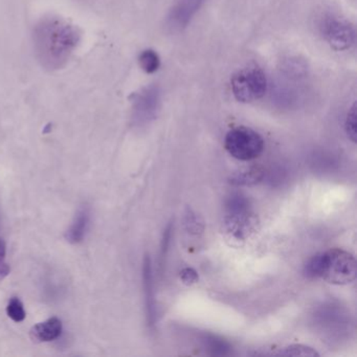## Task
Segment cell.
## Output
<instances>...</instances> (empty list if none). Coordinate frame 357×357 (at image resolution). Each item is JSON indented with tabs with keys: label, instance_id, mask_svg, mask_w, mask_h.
Returning <instances> with one entry per match:
<instances>
[{
	"label": "cell",
	"instance_id": "22",
	"mask_svg": "<svg viewBox=\"0 0 357 357\" xmlns=\"http://www.w3.org/2000/svg\"><path fill=\"white\" fill-rule=\"evenodd\" d=\"M181 279L187 285H192V284L196 283L198 281L199 277H198L197 271L195 269L187 267V268H183L181 271Z\"/></svg>",
	"mask_w": 357,
	"mask_h": 357
},
{
	"label": "cell",
	"instance_id": "5",
	"mask_svg": "<svg viewBox=\"0 0 357 357\" xmlns=\"http://www.w3.org/2000/svg\"><path fill=\"white\" fill-rule=\"evenodd\" d=\"M319 31L330 47L335 51H348L356 43L355 28L344 18L326 14L319 22Z\"/></svg>",
	"mask_w": 357,
	"mask_h": 357
},
{
	"label": "cell",
	"instance_id": "7",
	"mask_svg": "<svg viewBox=\"0 0 357 357\" xmlns=\"http://www.w3.org/2000/svg\"><path fill=\"white\" fill-rule=\"evenodd\" d=\"M204 3V0H176L167 16V29L171 33L185 30Z\"/></svg>",
	"mask_w": 357,
	"mask_h": 357
},
{
	"label": "cell",
	"instance_id": "3",
	"mask_svg": "<svg viewBox=\"0 0 357 357\" xmlns=\"http://www.w3.org/2000/svg\"><path fill=\"white\" fill-rule=\"evenodd\" d=\"M225 147L236 160L248 162L262 154L264 141L254 129L240 126L231 129L225 135Z\"/></svg>",
	"mask_w": 357,
	"mask_h": 357
},
{
	"label": "cell",
	"instance_id": "21",
	"mask_svg": "<svg viewBox=\"0 0 357 357\" xmlns=\"http://www.w3.org/2000/svg\"><path fill=\"white\" fill-rule=\"evenodd\" d=\"M6 256H7V246L3 239L0 238V282L3 281L10 273V266L6 261Z\"/></svg>",
	"mask_w": 357,
	"mask_h": 357
},
{
	"label": "cell",
	"instance_id": "17",
	"mask_svg": "<svg viewBox=\"0 0 357 357\" xmlns=\"http://www.w3.org/2000/svg\"><path fill=\"white\" fill-rule=\"evenodd\" d=\"M204 344L206 349L213 355H227L231 351V347L225 340L217 337V336L208 335L204 337Z\"/></svg>",
	"mask_w": 357,
	"mask_h": 357
},
{
	"label": "cell",
	"instance_id": "12",
	"mask_svg": "<svg viewBox=\"0 0 357 357\" xmlns=\"http://www.w3.org/2000/svg\"><path fill=\"white\" fill-rule=\"evenodd\" d=\"M89 221H91V215H89V210L82 208L79 211L78 214L75 217L74 222L66 231V240L74 244L82 241L86 235L87 229H89Z\"/></svg>",
	"mask_w": 357,
	"mask_h": 357
},
{
	"label": "cell",
	"instance_id": "6",
	"mask_svg": "<svg viewBox=\"0 0 357 357\" xmlns=\"http://www.w3.org/2000/svg\"><path fill=\"white\" fill-rule=\"evenodd\" d=\"M131 121L137 127H143L155 120L162 103V91L158 85L143 87L131 96Z\"/></svg>",
	"mask_w": 357,
	"mask_h": 357
},
{
	"label": "cell",
	"instance_id": "9",
	"mask_svg": "<svg viewBox=\"0 0 357 357\" xmlns=\"http://www.w3.org/2000/svg\"><path fill=\"white\" fill-rule=\"evenodd\" d=\"M143 285L148 325L152 328L155 325L156 309L155 300H154L153 280H152L151 260H150L149 256H146L144 259Z\"/></svg>",
	"mask_w": 357,
	"mask_h": 357
},
{
	"label": "cell",
	"instance_id": "20",
	"mask_svg": "<svg viewBox=\"0 0 357 357\" xmlns=\"http://www.w3.org/2000/svg\"><path fill=\"white\" fill-rule=\"evenodd\" d=\"M185 225L189 233L198 234L204 231L202 222H200L198 217L191 210L188 211L187 214H185Z\"/></svg>",
	"mask_w": 357,
	"mask_h": 357
},
{
	"label": "cell",
	"instance_id": "15",
	"mask_svg": "<svg viewBox=\"0 0 357 357\" xmlns=\"http://www.w3.org/2000/svg\"><path fill=\"white\" fill-rule=\"evenodd\" d=\"M139 63L144 72L153 74L160 68V56L153 50H146L139 55Z\"/></svg>",
	"mask_w": 357,
	"mask_h": 357
},
{
	"label": "cell",
	"instance_id": "16",
	"mask_svg": "<svg viewBox=\"0 0 357 357\" xmlns=\"http://www.w3.org/2000/svg\"><path fill=\"white\" fill-rule=\"evenodd\" d=\"M278 356H319V353L313 350L310 347L303 346V344H291L280 349L279 352L275 353Z\"/></svg>",
	"mask_w": 357,
	"mask_h": 357
},
{
	"label": "cell",
	"instance_id": "10",
	"mask_svg": "<svg viewBox=\"0 0 357 357\" xmlns=\"http://www.w3.org/2000/svg\"><path fill=\"white\" fill-rule=\"evenodd\" d=\"M62 333V321L58 317H52L43 323L37 324L31 329L33 342H47L57 340Z\"/></svg>",
	"mask_w": 357,
	"mask_h": 357
},
{
	"label": "cell",
	"instance_id": "14",
	"mask_svg": "<svg viewBox=\"0 0 357 357\" xmlns=\"http://www.w3.org/2000/svg\"><path fill=\"white\" fill-rule=\"evenodd\" d=\"M282 72L286 78L291 80H298L304 78L307 75V64L298 58H290L284 61Z\"/></svg>",
	"mask_w": 357,
	"mask_h": 357
},
{
	"label": "cell",
	"instance_id": "8",
	"mask_svg": "<svg viewBox=\"0 0 357 357\" xmlns=\"http://www.w3.org/2000/svg\"><path fill=\"white\" fill-rule=\"evenodd\" d=\"M227 213L225 229L235 239L245 240L256 231L258 219L252 214L250 208L227 211Z\"/></svg>",
	"mask_w": 357,
	"mask_h": 357
},
{
	"label": "cell",
	"instance_id": "4",
	"mask_svg": "<svg viewBox=\"0 0 357 357\" xmlns=\"http://www.w3.org/2000/svg\"><path fill=\"white\" fill-rule=\"evenodd\" d=\"M231 87L238 102L252 103L264 97L268 89V81L261 68H252L236 74L231 78Z\"/></svg>",
	"mask_w": 357,
	"mask_h": 357
},
{
	"label": "cell",
	"instance_id": "11",
	"mask_svg": "<svg viewBox=\"0 0 357 357\" xmlns=\"http://www.w3.org/2000/svg\"><path fill=\"white\" fill-rule=\"evenodd\" d=\"M298 98H300V93L298 89L294 85H290L289 82L278 81L275 85H273L271 99L280 108H291L292 106L296 105Z\"/></svg>",
	"mask_w": 357,
	"mask_h": 357
},
{
	"label": "cell",
	"instance_id": "18",
	"mask_svg": "<svg viewBox=\"0 0 357 357\" xmlns=\"http://www.w3.org/2000/svg\"><path fill=\"white\" fill-rule=\"evenodd\" d=\"M344 131L349 139L356 143V103H353L344 120Z\"/></svg>",
	"mask_w": 357,
	"mask_h": 357
},
{
	"label": "cell",
	"instance_id": "19",
	"mask_svg": "<svg viewBox=\"0 0 357 357\" xmlns=\"http://www.w3.org/2000/svg\"><path fill=\"white\" fill-rule=\"evenodd\" d=\"M7 313L10 319L16 323H20L26 319V311L22 301L18 298H12L7 306Z\"/></svg>",
	"mask_w": 357,
	"mask_h": 357
},
{
	"label": "cell",
	"instance_id": "2",
	"mask_svg": "<svg viewBox=\"0 0 357 357\" xmlns=\"http://www.w3.org/2000/svg\"><path fill=\"white\" fill-rule=\"evenodd\" d=\"M304 275L334 285H347L356 279V260L347 250L332 248L313 256L305 265Z\"/></svg>",
	"mask_w": 357,
	"mask_h": 357
},
{
	"label": "cell",
	"instance_id": "13",
	"mask_svg": "<svg viewBox=\"0 0 357 357\" xmlns=\"http://www.w3.org/2000/svg\"><path fill=\"white\" fill-rule=\"evenodd\" d=\"M264 171L261 168H250L231 175L229 183L234 185H254L264 178Z\"/></svg>",
	"mask_w": 357,
	"mask_h": 357
},
{
	"label": "cell",
	"instance_id": "1",
	"mask_svg": "<svg viewBox=\"0 0 357 357\" xmlns=\"http://www.w3.org/2000/svg\"><path fill=\"white\" fill-rule=\"evenodd\" d=\"M35 56L49 72L61 70L70 61L81 41V31L72 22L58 17L41 18L33 30Z\"/></svg>",
	"mask_w": 357,
	"mask_h": 357
}]
</instances>
